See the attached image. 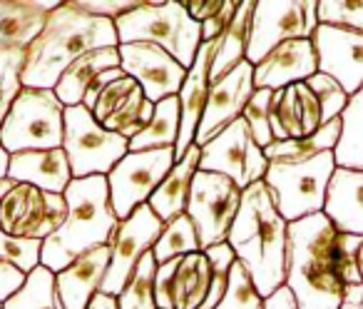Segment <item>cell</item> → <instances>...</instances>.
<instances>
[{
	"mask_svg": "<svg viewBox=\"0 0 363 309\" xmlns=\"http://www.w3.org/2000/svg\"><path fill=\"white\" fill-rule=\"evenodd\" d=\"M229 247L247 267L264 299L286 284L289 222L279 215L264 180L242 193L239 212L227 234Z\"/></svg>",
	"mask_w": 363,
	"mask_h": 309,
	"instance_id": "2",
	"label": "cell"
},
{
	"mask_svg": "<svg viewBox=\"0 0 363 309\" xmlns=\"http://www.w3.org/2000/svg\"><path fill=\"white\" fill-rule=\"evenodd\" d=\"M267 309H298V307H296V299H294L291 289L284 284L272 297H267Z\"/></svg>",
	"mask_w": 363,
	"mask_h": 309,
	"instance_id": "48",
	"label": "cell"
},
{
	"mask_svg": "<svg viewBox=\"0 0 363 309\" xmlns=\"http://www.w3.org/2000/svg\"><path fill=\"white\" fill-rule=\"evenodd\" d=\"M62 197L67 202V217L43 242L40 254V264L52 274L65 269L80 254L110 244L112 234L120 224L110 202L107 178L102 175L72 180Z\"/></svg>",
	"mask_w": 363,
	"mask_h": 309,
	"instance_id": "4",
	"label": "cell"
},
{
	"mask_svg": "<svg viewBox=\"0 0 363 309\" xmlns=\"http://www.w3.org/2000/svg\"><path fill=\"white\" fill-rule=\"evenodd\" d=\"M179 137V97H164L155 105L152 120L137 137H132L127 152H145V150H162V147H174Z\"/></svg>",
	"mask_w": 363,
	"mask_h": 309,
	"instance_id": "30",
	"label": "cell"
},
{
	"mask_svg": "<svg viewBox=\"0 0 363 309\" xmlns=\"http://www.w3.org/2000/svg\"><path fill=\"white\" fill-rule=\"evenodd\" d=\"M306 85L311 87V92L316 95L318 105H321L323 125H326L328 120H336V117H341L343 107H346V102H348V95L343 92V87L338 85L333 77L323 75V72H316V75L308 77Z\"/></svg>",
	"mask_w": 363,
	"mask_h": 309,
	"instance_id": "43",
	"label": "cell"
},
{
	"mask_svg": "<svg viewBox=\"0 0 363 309\" xmlns=\"http://www.w3.org/2000/svg\"><path fill=\"white\" fill-rule=\"evenodd\" d=\"M199 170L202 173H217L232 180L237 188L247 190L249 185L267 178L269 160L264 150L254 142L244 117H237L227 125L214 140L199 147Z\"/></svg>",
	"mask_w": 363,
	"mask_h": 309,
	"instance_id": "12",
	"label": "cell"
},
{
	"mask_svg": "<svg viewBox=\"0 0 363 309\" xmlns=\"http://www.w3.org/2000/svg\"><path fill=\"white\" fill-rule=\"evenodd\" d=\"M87 309H117V299L97 292L95 297H92V302H90V307H87Z\"/></svg>",
	"mask_w": 363,
	"mask_h": 309,
	"instance_id": "50",
	"label": "cell"
},
{
	"mask_svg": "<svg viewBox=\"0 0 363 309\" xmlns=\"http://www.w3.org/2000/svg\"><path fill=\"white\" fill-rule=\"evenodd\" d=\"M212 287V267L204 252L182 254L160 264L155 274L157 309H199Z\"/></svg>",
	"mask_w": 363,
	"mask_h": 309,
	"instance_id": "15",
	"label": "cell"
},
{
	"mask_svg": "<svg viewBox=\"0 0 363 309\" xmlns=\"http://www.w3.org/2000/svg\"><path fill=\"white\" fill-rule=\"evenodd\" d=\"M8 163H11V155L6 152V147L0 145V180L8 178Z\"/></svg>",
	"mask_w": 363,
	"mask_h": 309,
	"instance_id": "51",
	"label": "cell"
},
{
	"mask_svg": "<svg viewBox=\"0 0 363 309\" xmlns=\"http://www.w3.org/2000/svg\"><path fill=\"white\" fill-rule=\"evenodd\" d=\"M254 3L257 0H239V8L234 13L232 23L227 31L219 36V48L214 55L212 70H209V80L217 82L229 70L247 60V48H249V33H252V18H254Z\"/></svg>",
	"mask_w": 363,
	"mask_h": 309,
	"instance_id": "28",
	"label": "cell"
},
{
	"mask_svg": "<svg viewBox=\"0 0 363 309\" xmlns=\"http://www.w3.org/2000/svg\"><path fill=\"white\" fill-rule=\"evenodd\" d=\"M157 259L152 249L140 259V264L132 272L130 282L125 284L117 294V309H157L155 302V274H157Z\"/></svg>",
	"mask_w": 363,
	"mask_h": 309,
	"instance_id": "34",
	"label": "cell"
},
{
	"mask_svg": "<svg viewBox=\"0 0 363 309\" xmlns=\"http://www.w3.org/2000/svg\"><path fill=\"white\" fill-rule=\"evenodd\" d=\"M127 145L130 142L122 135L105 130L85 105L65 107L62 150L70 163L72 180L92 175L107 178L110 170L127 155Z\"/></svg>",
	"mask_w": 363,
	"mask_h": 309,
	"instance_id": "8",
	"label": "cell"
},
{
	"mask_svg": "<svg viewBox=\"0 0 363 309\" xmlns=\"http://www.w3.org/2000/svg\"><path fill=\"white\" fill-rule=\"evenodd\" d=\"M341 135V117L336 120H328L321 130H316L313 135L301 137V140H281V142H272V145L264 150V158L269 163H301L308 160L318 152L333 150Z\"/></svg>",
	"mask_w": 363,
	"mask_h": 309,
	"instance_id": "31",
	"label": "cell"
},
{
	"mask_svg": "<svg viewBox=\"0 0 363 309\" xmlns=\"http://www.w3.org/2000/svg\"><path fill=\"white\" fill-rule=\"evenodd\" d=\"M318 28V0H257L247 60L259 65L286 40H313Z\"/></svg>",
	"mask_w": 363,
	"mask_h": 309,
	"instance_id": "10",
	"label": "cell"
},
{
	"mask_svg": "<svg viewBox=\"0 0 363 309\" xmlns=\"http://www.w3.org/2000/svg\"><path fill=\"white\" fill-rule=\"evenodd\" d=\"M26 48H0V127L6 122L11 105L23 90Z\"/></svg>",
	"mask_w": 363,
	"mask_h": 309,
	"instance_id": "36",
	"label": "cell"
},
{
	"mask_svg": "<svg viewBox=\"0 0 363 309\" xmlns=\"http://www.w3.org/2000/svg\"><path fill=\"white\" fill-rule=\"evenodd\" d=\"M318 72L333 77L348 97L363 87V33L351 28L323 26L313 33Z\"/></svg>",
	"mask_w": 363,
	"mask_h": 309,
	"instance_id": "18",
	"label": "cell"
},
{
	"mask_svg": "<svg viewBox=\"0 0 363 309\" xmlns=\"http://www.w3.org/2000/svg\"><path fill=\"white\" fill-rule=\"evenodd\" d=\"M239 8V0H224V8L217 13V16L212 18V21H207L202 26V43L204 40H214V38H219L224 31L229 28V23H232L234 13H237Z\"/></svg>",
	"mask_w": 363,
	"mask_h": 309,
	"instance_id": "45",
	"label": "cell"
},
{
	"mask_svg": "<svg viewBox=\"0 0 363 309\" xmlns=\"http://www.w3.org/2000/svg\"><path fill=\"white\" fill-rule=\"evenodd\" d=\"M343 304H351L356 309H363V284H346Z\"/></svg>",
	"mask_w": 363,
	"mask_h": 309,
	"instance_id": "49",
	"label": "cell"
},
{
	"mask_svg": "<svg viewBox=\"0 0 363 309\" xmlns=\"http://www.w3.org/2000/svg\"><path fill=\"white\" fill-rule=\"evenodd\" d=\"M219 38L214 40H204L197 50L192 67L187 70V77L179 87V137L174 145V160L184 158V152L194 145V135H197L199 120H202L204 105H207V95L212 80H209V70H212L214 55H217Z\"/></svg>",
	"mask_w": 363,
	"mask_h": 309,
	"instance_id": "19",
	"label": "cell"
},
{
	"mask_svg": "<svg viewBox=\"0 0 363 309\" xmlns=\"http://www.w3.org/2000/svg\"><path fill=\"white\" fill-rule=\"evenodd\" d=\"M356 272H358V279H361V284H363V242L356 252Z\"/></svg>",
	"mask_w": 363,
	"mask_h": 309,
	"instance_id": "52",
	"label": "cell"
},
{
	"mask_svg": "<svg viewBox=\"0 0 363 309\" xmlns=\"http://www.w3.org/2000/svg\"><path fill=\"white\" fill-rule=\"evenodd\" d=\"M199 152L202 150L197 145L189 147L184 152V158L177 160L174 168L169 170V175L162 180V185L150 197V207L155 210V215L164 224L187 212L189 190H192V180L199 170Z\"/></svg>",
	"mask_w": 363,
	"mask_h": 309,
	"instance_id": "26",
	"label": "cell"
},
{
	"mask_svg": "<svg viewBox=\"0 0 363 309\" xmlns=\"http://www.w3.org/2000/svg\"><path fill=\"white\" fill-rule=\"evenodd\" d=\"M272 90H254V95L249 97L247 107H244L242 117L247 122L249 132H252L254 142L262 150H267L274 142L272 135V122H269V110H272Z\"/></svg>",
	"mask_w": 363,
	"mask_h": 309,
	"instance_id": "40",
	"label": "cell"
},
{
	"mask_svg": "<svg viewBox=\"0 0 363 309\" xmlns=\"http://www.w3.org/2000/svg\"><path fill=\"white\" fill-rule=\"evenodd\" d=\"M214 309H267V299L259 294L252 274L247 272V267L239 259L232 264L227 292Z\"/></svg>",
	"mask_w": 363,
	"mask_h": 309,
	"instance_id": "37",
	"label": "cell"
},
{
	"mask_svg": "<svg viewBox=\"0 0 363 309\" xmlns=\"http://www.w3.org/2000/svg\"><path fill=\"white\" fill-rule=\"evenodd\" d=\"M26 277L28 274H23L21 269L13 267L11 262H6V259L0 257V304L6 302V299H11L23 287Z\"/></svg>",
	"mask_w": 363,
	"mask_h": 309,
	"instance_id": "46",
	"label": "cell"
},
{
	"mask_svg": "<svg viewBox=\"0 0 363 309\" xmlns=\"http://www.w3.org/2000/svg\"><path fill=\"white\" fill-rule=\"evenodd\" d=\"M274 142L301 140L323 127V112L316 95L306 82H294L281 90H274L269 110Z\"/></svg>",
	"mask_w": 363,
	"mask_h": 309,
	"instance_id": "20",
	"label": "cell"
},
{
	"mask_svg": "<svg viewBox=\"0 0 363 309\" xmlns=\"http://www.w3.org/2000/svg\"><path fill=\"white\" fill-rule=\"evenodd\" d=\"M341 309H356V307H351V304H341Z\"/></svg>",
	"mask_w": 363,
	"mask_h": 309,
	"instance_id": "53",
	"label": "cell"
},
{
	"mask_svg": "<svg viewBox=\"0 0 363 309\" xmlns=\"http://www.w3.org/2000/svg\"><path fill=\"white\" fill-rule=\"evenodd\" d=\"M137 87L140 85H137L130 75H120V77H115V80H110L100 92H97L95 102H92V107H90L92 117H95L100 125H105L112 115H117V112L122 110V105L130 100V95L137 90Z\"/></svg>",
	"mask_w": 363,
	"mask_h": 309,
	"instance_id": "39",
	"label": "cell"
},
{
	"mask_svg": "<svg viewBox=\"0 0 363 309\" xmlns=\"http://www.w3.org/2000/svg\"><path fill=\"white\" fill-rule=\"evenodd\" d=\"M174 163V147L127 152L107 175L110 202L117 219H127L140 205L150 202V197L162 185V180L169 175Z\"/></svg>",
	"mask_w": 363,
	"mask_h": 309,
	"instance_id": "11",
	"label": "cell"
},
{
	"mask_svg": "<svg viewBox=\"0 0 363 309\" xmlns=\"http://www.w3.org/2000/svg\"><path fill=\"white\" fill-rule=\"evenodd\" d=\"M192 252H202L199 247V237L197 229H194V222L187 217V212L174 217L172 222L164 224L160 239L152 247V254H155L157 264H164L174 257H182V254H192Z\"/></svg>",
	"mask_w": 363,
	"mask_h": 309,
	"instance_id": "33",
	"label": "cell"
},
{
	"mask_svg": "<svg viewBox=\"0 0 363 309\" xmlns=\"http://www.w3.org/2000/svg\"><path fill=\"white\" fill-rule=\"evenodd\" d=\"M145 0H75V6L82 13H90L97 18H107V21H120L127 13L137 11Z\"/></svg>",
	"mask_w": 363,
	"mask_h": 309,
	"instance_id": "44",
	"label": "cell"
},
{
	"mask_svg": "<svg viewBox=\"0 0 363 309\" xmlns=\"http://www.w3.org/2000/svg\"><path fill=\"white\" fill-rule=\"evenodd\" d=\"M110 67H120V50L117 48H100V50L85 53L72 65H67V70L60 75L55 85L57 100L65 107L82 105V97H85L90 82Z\"/></svg>",
	"mask_w": 363,
	"mask_h": 309,
	"instance_id": "27",
	"label": "cell"
},
{
	"mask_svg": "<svg viewBox=\"0 0 363 309\" xmlns=\"http://www.w3.org/2000/svg\"><path fill=\"white\" fill-rule=\"evenodd\" d=\"M0 309H3V304H0Z\"/></svg>",
	"mask_w": 363,
	"mask_h": 309,
	"instance_id": "54",
	"label": "cell"
},
{
	"mask_svg": "<svg viewBox=\"0 0 363 309\" xmlns=\"http://www.w3.org/2000/svg\"><path fill=\"white\" fill-rule=\"evenodd\" d=\"M57 6L55 0H0V48H28Z\"/></svg>",
	"mask_w": 363,
	"mask_h": 309,
	"instance_id": "25",
	"label": "cell"
},
{
	"mask_svg": "<svg viewBox=\"0 0 363 309\" xmlns=\"http://www.w3.org/2000/svg\"><path fill=\"white\" fill-rule=\"evenodd\" d=\"M115 23L82 13L72 3H60L50 11L40 36L26 48V67H23V87L35 90H55L60 75L67 65L85 53L100 48H117Z\"/></svg>",
	"mask_w": 363,
	"mask_h": 309,
	"instance_id": "3",
	"label": "cell"
},
{
	"mask_svg": "<svg viewBox=\"0 0 363 309\" xmlns=\"http://www.w3.org/2000/svg\"><path fill=\"white\" fill-rule=\"evenodd\" d=\"M209 259V267H212V287H209V294L204 299V304L199 309H214L219 302H222L224 292H227L229 284V272H232V264L237 262V254L229 247V242H219L212 244V247L202 249Z\"/></svg>",
	"mask_w": 363,
	"mask_h": 309,
	"instance_id": "38",
	"label": "cell"
},
{
	"mask_svg": "<svg viewBox=\"0 0 363 309\" xmlns=\"http://www.w3.org/2000/svg\"><path fill=\"white\" fill-rule=\"evenodd\" d=\"M117 40L152 43L189 70L202 45V26L189 18L184 3H142L137 11L115 21Z\"/></svg>",
	"mask_w": 363,
	"mask_h": 309,
	"instance_id": "5",
	"label": "cell"
},
{
	"mask_svg": "<svg viewBox=\"0 0 363 309\" xmlns=\"http://www.w3.org/2000/svg\"><path fill=\"white\" fill-rule=\"evenodd\" d=\"M65 135V105L55 90L23 87L0 127V145L8 155L28 150H55Z\"/></svg>",
	"mask_w": 363,
	"mask_h": 309,
	"instance_id": "7",
	"label": "cell"
},
{
	"mask_svg": "<svg viewBox=\"0 0 363 309\" xmlns=\"http://www.w3.org/2000/svg\"><path fill=\"white\" fill-rule=\"evenodd\" d=\"M43 242L40 239H26V237H13V234L0 232V257L18 267L23 274H30L33 269L40 264Z\"/></svg>",
	"mask_w": 363,
	"mask_h": 309,
	"instance_id": "41",
	"label": "cell"
},
{
	"mask_svg": "<svg viewBox=\"0 0 363 309\" xmlns=\"http://www.w3.org/2000/svg\"><path fill=\"white\" fill-rule=\"evenodd\" d=\"M117 50H120V67L142 87L152 105L164 97L179 95L187 70L167 50L152 43H122Z\"/></svg>",
	"mask_w": 363,
	"mask_h": 309,
	"instance_id": "16",
	"label": "cell"
},
{
	"mask_svg": "<svg viewBox=\"0 0 363 309\" xmlns=\"http://www.w3.org/2000/svg\"><path fill=\"white\" fill-rule=\"evenodd\" d=\"M242 193L244 190L237 188L224 175L197 170L192 180V190H189L187 217L194 222L202 249L227 242V234L239 212Z\"/></svg>",
	"mask_w": 363,
	"mask_h": 309,
	"instance_id": "13",
	"label": "cell"
},
{
	"mask_svg": "<svg viewBox=\"0 0 363 309\" xmlns=\"http://www.w3.org/2000/svg\"><path fill=\"white\" fill-rule=\"evenodd\" d=\"M110 244H102L72 259L65 269L55 274L57 294L65 309H87L110 267Z\"/></svg>",
	"mask_w": 363,
	"mask_h": 309,
	"instance_id": "22",
	"label": "cell"
},
{
	"mask_svg": "<svg viewBox=\"0 0 363 309\" xmlns=\"http://www.w3.org/2000/svg\"><path fill=\"white\" fill-rule=\"evenodd\" d=\"M162 229H164V222L157 217L150 202L140 205L127 219H120L110 239V267H107V274L100 284V294L117 299V294L130 282L140 259L155 247Z\"/></svg>",
	"mask_w": 363,
	"mask_h": 309,
	"instance_id": "14",
	"label": "cell"
},
{
	"mask_svg": "<svg viewBox=\"0 0 363 309\" xmlns=\"http://www.w3.org/2000/svg\"><path fill=\"white\" fill-rule=\"evenodd\" d=\"M8 178L16 183H28L45 193L62 195L72 183L70 163L62 147L55 150H28L11 155L8 163Z\"/></svg>",
	"mask_w": 363,
	"mask_h": 309,
	"instance_id": "23",
	"label": "cell"
},
{
	"mask_svg": "<svg viewBox=\"0 0 363 309\" xmlns=\"http://www.w3.org/2000/svg\"><path fill=\"white\" fill-rule=\"evenodd\" d=\"M318 23L363 33V0H318Z\"/></svg>",
	"mask_w": 363,
	"mask_h": 309,
	"instance_id": "42",
	"label": "cell"
},
{
	"mask_svg": "<svg viewBox=\"0 0 363 309\" xmlns=\"http://www.w3.org/2000/svg\"><path fill=\"white\" fill-rule=\"evenodd\" d=\"M316 72L318 58L313 40H286L254 65V87L274 92L294 82H306Z\"/></svg>",
	"mask_w": 363,
	"mask_h": 309,
	"instance_id": "21",
	"label": "cell"
},
{
	"mask_svg": "<svg viewBox=\"0 0 363 309\" xmlns=\"http://www.w3.org/2000/svg\"><path fill=\"white\" fill-rule=\"evenodd\" d=\"M333 170V150H326L301 163H269L264 183L272 190L279 215L286 222H296L308 215L323 212Z\"/></svg>",
	"mask_w": 363,
	"mask_h": 309,
	"instance_id": "6",
	"label": "cell"
},
{
	"mask_svg": "<svg viewBox=\"0 0 363 309\" xmlns=\"http://www.w3.org/2000/svg\"><path fill=\"white\" fill-rule=\"evenodd\" d=\"M152 112H155V105L147 100L142 87H137V90L130 95V100L122 105V110L117 112V115H112L102 127L110 132H117V135H122L127 142H130L132 137H137L147 125H150Z\"/></svg>",
	"mask_w": 363,
	"mask_h": 309,
	"instance_id": "35",
	"label": "cell"
},
{
	"mask_svg": "<svg viewBox=\"0 0 363 309\" xmlns=\"http://www.w3.org/2000/svg\"><path fill=\"white\" fill-rule=\"evenodd\" d=\"M189 18L199 26H204L207 21H212L219 11L224 8V0H192V3H184Z\"/></svg>",
	"mask_w": 363,
	"mask_h": 309,
	"instance_id": "47",
	"label": "cell"
},
{
	"mask_svg": "<svg viewBox=\"0 0 363 309\" xmlns=\"http://www.w3.org/2000/svg\"><path fill=\"white\" fill-rule=\"evenodd\" d=\"M254 65L249 60L239 63L234 70H229L224 77L212 82L204 105L202 120H199L194 145L204 147L209 140L219 135L227 125H232L237 117H242L249 97L254 95Z\"/></svg>",
	"mask_w": 363,
	"mask_h": 309,
	"instance_id": "17",
	"label": "cell"
},
{
	"mask_svg": "<svg viewBox=\"0 0 363 309\" xmlns=\"http://www.w3.org/2000/svg\"><path fill=\"white\" fill-rule=\"evenodd\" d=\"M336 168L363 173V87L348 97L341 112V135L333 147Z\"/></svg>",
	"mask_w": 363,
	"mask_h": 309,
	"instance_id": "29",
	"label": "cell"
},
{
	"mask_svg": "<svg viewBox=\"0 0 363 309\" xmlns=\"http://www.w3.org/2000/svg\"><path fill=\"white\" fill-rule=\"evenodd\" d=\"M3 309H65L57 294L55 274L38 264L26 277L23 287L3 302Z\"/></svg>",
	"mask_w": 363,
	"mask_h": 309,
	"instance_id": "32",
	"label": "cell"
},
{
	"mask_svg": "<svg viewBox=\"0 0 363 309\" xmlns=\"http://www.w3.org/2000/svg\"><path fill=\"white\" fill-rule=\"evenodd\" d=\"M323 215L338 232L363 237V173L336 168L326 190Z\"/></svg>",
	"mask_w": 363,
	"mask_h": 309,
	"instance_id": "24",
	"label": "cell"
},
{
	"mask_svg": "<svg viewBox=\"0 0 363 309\" xmlns=\"http://www.w3.org/2000/svg\"><path fill=\"white\" fill-rule=\"evenodd\" d=\"M67 217L62 195L11 178L0 180V232L45 242Z\"/></svg>",
	"mask_w": 363,
	"mask_h": 309,
	"instance_id": "9",
	"label": "cell"
},
{
	"mask_svg": "<svg viewBox=\"0 0 363 309\" xmlns=\"http://www.w3.org/2000/svg\"><path fill=\"white\" fill-rule=\"evenodd\" d=\"M286 287L298 309H341L346 279L338 257V229L323 212L289 222Z\"/></svg>",
	"mask_w": 363,
	"mask_h": 309,
	"instance_id": "1",
	"label": "cell"
}]
</instances>
